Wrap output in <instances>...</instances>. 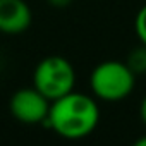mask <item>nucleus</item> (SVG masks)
I'll list each match as a JSON object with an SVG mask.
<instances>
[{
	"label": "nucleus",
	"instance_id": "1",
	"mask_svg": "<svg viewBox=\"0 0 146 146\" xmlns=\"http://www.w3.org/2000/svg\"><path fill=\"white\" fill-rule=\"evenodd\" d=\"M100 120L96 102L83 93L70 91L50 103L46 124L65 139H81L90 136Z\"/></svg>",
	"mask_w": 146,
	"mask_h": 146
},
{
	"label": "nucleus",
	"instance_id": "2",
	"mask_svg": "<svg viewBox=\"0 0 146 146\" xmlns=\"http://www.w3.org/2000/svg\"><path fill=\"white\" fill-rule=\"evenodd\" d=\"M136 83V74L120 60H105L98 64L90 76L91 93L105 102H119L127 98Z\"/></svg>",
	"mask_w": 146,
	"mask_h": 146
},
{
	"label": "nucleus",
	"instance_id": "3",
	"mask_svg": "<svg viewBox=\"0 0 146 146\" xmlns=\"http://www.w3.org/2000/svg\"><path fill=\"white\" fill-rule=\"evenodd\" d=\"M76 72L72 64L58 55H50L38 62L33 72V86L50 102L74 91Z\"/></svg>",
	"mask_w": 146,
	"mask_h": 146
},
{
	"label": "nucleus",
	"instance_id": "4",
	"mask_svg": "<svg viewBox=\"0 0 146 146\" xmlns=\"http://www.w3.org/2000/svg\"><path fill=\"white\" fill-rule=\"evenodd\" d=\"M50 100L41 95L35 86L17 90L9 102V110L16 120L23 124H40L45 122L50 110Z\"/></svg>",
	"mask_w": 146,
	"mask_h": 146
},
{
	"label": "nucleus",
	"instance_id": "5",
	"mask_svg": "<svg viewBox=\"0 0 146 146\" xmlns=\"http://www.w3.org/2000/svg\"><path fill=\"white\" fill-rule=\"evenodd\" d=\"M31 9L24 0H0V31L17 35L31 26Z\"/></svg>",
	"mask_w": 146,
	"mask_h": 146
},
{
	"label": "nucleus",
	"instance_id": "6",
	"mask_svg": "<svg viewBox=\"0 0 146 146\" xmlns=\"http://www.w3.org/2000/svg\"><path fill=\"white\" fill-rule=\"evenodd\" d=\"M125 64L136 76L146 74V45L141 43L139 46L132 48L125 58Z\"/></svg>",
	"mask_w": 146,
	"mask_h": 146
},
{
	"label": "nucleus",
	"instance_id": "7",
	"mask_svg": "<svg viewBox=\"0 0 146 146\" xmlns=\"http://www.w3.org/2000/svg\"><path fill=\"white\" fill-rule=\"evenodd\" d=\"M134 29H136V35H137L139 41L146 45V4L139 9V12H137V16H136Z\"/></svg>",
	"mask_w": 146,
	"mask_h": 146
},
{
	"label": "nucleus",
	"instance_id": "8",
	"mask_svg": "<svg viewBox=\"0 0 146 146\" xmlns=\"http://www.w3.org/2000/svg\"><path fill=\"white\" fill-rule=\"evenodd\" d=\"M46 2L55 9H65L67 5H70L72 0H46Z\"/></svg>",
	"mask_w": 146,
	"mask_h": 146
},
{
	"label": "nucleus",
	"instance_id": "9",
	"mask_svg": "<svg viewBox=\"0 0 146 146\" xmlns=\"http://www.w3.org/2000/svg\"><path fill=\"white\" fill-rule=\"evenodd\" d=\"M139 115H141L143 122L146 124V96L143 98V102H141V105H139Z\"/></svg>",
	"mask_w": 146,
	"mask_h": 146
},
{
	"label": "nucleus",
	"instance_id": "10",
	"mask_svg": "<svg viewBox=\"0 0 146 146\" xmlns=\"http://www.w3.org/2000/svg\"><path fill=\"white\" fill-rule=\"evenodd\" d=\"M136 146H146V136H143V137H139V139L136 141Z\"/></svg>",
	"mask_w": 146,
	"mask_h": 146
}]
</instances>
